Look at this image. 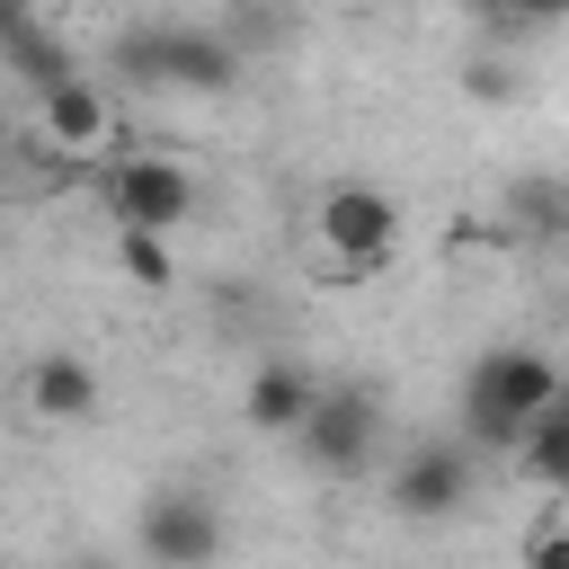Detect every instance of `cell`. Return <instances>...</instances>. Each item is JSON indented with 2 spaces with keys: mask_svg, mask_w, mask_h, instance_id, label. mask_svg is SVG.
I'll list each match as a JSON object with an SVG mask.
<instances>
[{
  "mask_svg": "<svg viewBox=\"0 0 569 569\" xmlns=\"http://www.w3.org/2000/svg\"><path fill=\"white\" fill-rule=\"evenodd\" d=\"M62 569H124V560H116V551H71Z\"/></svg>",
  "mask_w": 569,
  "mask_h": 569,
  "instance_id": "cell-19",
  "label": "cell"
},
{
  "mask_svg": "<svg viewBox=\"0 0 569 569\" xmlns=\"http://www.w3.org/2000/svg\"><path fill=\"white\" fill-rule=\"evenodd\" d=\"M18 36H36V0H0V53H9Z\"/></svg>",
  "mask_w": 569,
  "mask_h": 569,
  "instance_id": "cell-17",
  "label": "cell"
},
{
  "mask_svg": "<svg viewBox=\"0 0 569 569\" xmlns=\"http://www.w3.org/2000/svg\"><path fill=\"white\" fill-rule=\"evenodd\" d=\"M471 489H480V462H471V445L462 436H427V445H409L400 462H391V516H409V525H445V516H462L471 507Z\"/></svg>",
  "mask_w": 569,
  "mask_h": 569,
  "instance_id": "cell-7",
  "label": "cell"
},
{
  "mask_svg": "<svg viewBox=\"0 0 569 569\" xmlns=\"http://www.w3.org/2000/svg\"><path fill=\"white\" fill-rule=\"evenodd\" d=\"M0 142H9V116H0Z\"/></svg>",
  "mask_w": 569,
  "mask_h": 569,
  "instance_id": "cell-20",
  "label": "cell"
},
{
  "mask_svg": "<svg viewBox=\"0 0 569 569\" xmlns=\"http://www.w3.org/2000/svg\"><path fill=\"white\" fill-rule=\"evenodd\" d=\"M311 231H320V249L338 258V276L365 284V276H382L391 249H400V196H391V187H365V178H338V187L311 204Z\"/></svg>",
  "mask_w": 569,
  "mask_h": 569,
  "instance_id": "cell-3",
  "label": "cell"
},
{
  "mask_svg": "<svg viewBox=\"0 0 569 569\" xmlns=\"http://www.w3.org/2000/svg\"><path fill=\"white\" fill-rule=\"evenodd\" d=\"M0 71H18V80L44 98V89H53V80H71L80 62H71V44H62V36H44V27H36V36H18V44L0 53Z\"/></svg>",
  "mask_w": 569,
  "mask_h": 569,
  "instance_id": "cell-13",
  "label": "cell"
},
{
  "mask_svg": "<svg viewBox=\"0 0 569 569\" xmlns=\"http://www.w3.org/2000/svg\"><path fill=\"white\" fill-rule=\"evenodd\" d=\"M489 9H498L507 27H560V18H569V0H489Z\"/></svg>",
  "mask_w": 569,
  "mask_h": 569,
  "instance_id": "cell-16",
  "label": "cell"
},
{
  "mask_svg": "<svg viewBox=\"0 0 569 569\" xmlns=\"http://www.w3.org/2000/svg\"><path fill=\"white\" fill-rule=\"evenodd\" d=\"M18 400H27V418H44V427H89V418H98V365L71 356V347H44V356H27Z\"/></svg>",
  "mask_w": 569,
  "mask_h": 569,
  "instance_id": "cell-9",
  "label": "cell"
},
{
  "mask_svg": "<svg viewBox=\"0 0 569 569\" xmlns=\"http://www.w3.org/2000/svg\"><path fill=\"white\" fill-rule=\"evenodd\" d=\"M507 89H516L507 62H471V98H507Z\"/></svg>",
  "mask_w": 569,
  "mask_h": 569,
  "instance_id": "cell-18",
  "label": "cell"
},
{
  "mask_svg": "<svg viewBox=\"0 0 569 569\" xmlns=\"http://www.w3.org/2000/svg\"><path fill=\"white\" fill-rule=\"evenodd\" d=\"M525 569H569V516H560V525H542V533L525 542Z\"/></svg>",
  "mask_w": 569,
  "mask_h": 569,
  "instance_id": "cell-15",
  "label": "cell"
},
{
  "mask_svg": "<svg viewBox=\"0 0 569 569\" xmlns=\"http://www.w3.org/2000/svg\"><path fill=\"white\" fill-rule=\"evenodd\" d=\"M124 71L142 89H169V98H222V89H240V44L213 36V27L160 18V27H133L124 36Z\"/></svg>",
  "mask_w": 569,
  "mask_h": 569,
  "instance_id": "cell-2",
  "label": "cell"
},
{
  "mask_svg": "<svg viewBox=\"0 0 569 569\" xmlns=\"http://www.w3.org/2000/svg\"><path fill=\"white\" fill-rule=\"evenodd\" d=\"M98 204H107L116 231H160L169 240L196 213V169L169 160V151H116L107 178H98Z\"/></svg>",
  "mask_w": 569,
  "mask_h": 569,
  "instance_id": "cell-4",
  "label": "cell"
},
{
  "mask_svg": "<svg viewBox=\"0 0 569 569\" xmlns=\"http://www.w3.org/2000/svg\"><path fill=\"white\" fill-rule=\"evenodd\" d=\"M320 409V373L302 365V356H258L249 365V382H240V418L258 427V436H302V418Z\"/></svg>",
  "mask_w": 569,
  "mask_h": 569,
  "instance_id": "cell-8",
  "label": "cell"
},
{
  "mask_svg": "<svg viewBox=\"0 0 569 569\" xmlns=\"http://www.w3.org/2000/svg\"><path fill=\"white\" fill-rule=\"evenodd\" d=\"M516 471L533 480V489H560L569 498V391L525 427V445H516Z\"/></svg>",
  "mask_w": 569,
  "mask_h": 569,
  "instance_id": "cell-11",
  "label": "cell"
},
{
  "mask_svg": "<svg viewBox=\"0 0 569 569\" xmlns=\"http://www.w3.org/2000/svg\"><path fill=\"white\" fill-rule=\"evenodd\" d=\"M133 551H142V569H213L231 551V525L204 489H151L133 516Z\"/></svg>",
  "mask_w": 569,
  "mask_h": 569,
  "instance_id": "cell-5",
  "label": "cell"
},
{
  "mask_svg": "<svg viewBox=\"0 0 569 569\" xmlns=\"http://www.w3.org/2000/svg\"><path fill=\"white\" fill-rule=\"evenodd\" d=\"M302 462L320 471V480H356L373 453H382V400L365 391V382H320V409L302 418Z\"/></svg>",
  "mask_w": 569,
  "mask_h": 569,
  "instance_id": "cell-6",
  "label": "cell"
},
{
  "mask_svg": "<svg viewBox=\"0 0 569 569\" xmlns=\"http://www.w3.org/2000/svg\"><path fill=\"white\" fill-rule=\"evenodd\" d=\"M569 391V373L542 356V347H525V338H507V347H489V356H471V373H462V445L480 453H516L525 445V427L551 409Z\"/></svg>",
  "mask_w": 569,
  "mask_h": 569,
  "instance_id": "cell-1",
  "label": "cell"
},
{
  "mask_svg": "<svg viewBox=\"0 0 569 569\" xmlns=\"http://www.w3.org/2000/svg\"><path fill=\"white\" fill-rule=\"evenodd\" d=\"M507 222L533 240H569V178H516L507 187Z\"/></svg>",
  "mask_w": 569,
  "mask_h": 569,
  "instance_id": "cell-12",
  "label": "cell"
},
{
  "mask_svg": "<svg viewBox=\"0 0 569 569\" xmlns=\"http://www.w3.org/2000/svg\"><path fill=\"white\" fill-rule=\"evenodd\" d=\"M0 569H9V560H0Z\"/></svg>",
  "mask_w": 569,
  "mask_h": 569,
  "instance_id": "cell-21",
  "label": "cell"
},
{
  "mask_svg": "<svg viewBox=\"0 0 569 569\" xmlns=\"http://www.w3.org/2000/svg\"><path fill=\"white\" fill-rule=\"evenodd\" d=\"M36 124H44V142H62V151H107V142H116V98H107L89 71H71V80H53V89L36 98Z\"/></svg>",
  "mask_w": 569,
  "mask_h": 569,
  "instance_id": "cell-10",
  "label": "cell"
},
{
  "mask_svg": "<svg viewBox=\"0 0 569 569\" xmlns=\"http://www.w3.org/2000/svg\"><path fill=\"white\" fill-rule=\"evenodd\" d=\"M116 267H124L142 293H169V284H178V258H169L160 231H116Z\"/></svg>",
  "mask_w": 569,
  "mask_h": 569,
  "instance_id": "cell-14",
  "label": "cell"
}]
</instances>
